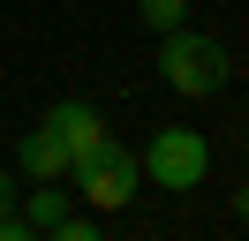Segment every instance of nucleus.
<instances>
[{
    "instance_id": "nucleus-2",
    "label": "nucleus",
    "mask_w": 249,
    "mask_h": 241,
    "mask_svg": "<svg viewBox=\"0 0 249 241\" xmlns=\"http://www.w3.org/2000/svg\"><path fill=\"white\" fill-rule=\"evenodd\" d=\"M68 181L83 189V204H98V211H128V204H136V189H143V158H128V151L106 136L91 158H76V173H68Z\"/></svg>"
},
{
    "instance_id": "nucleus-6",
    "label": "nucleus",
    "mask_w": 249,
    "mask_h": 241,
    "mask_svg": "<svg viewBox=\"0 0 249 241\" xmlns=\"http://www.w3.org/2000/svg\"><path fill=\"white\" fill-rule=\"evenodd\" d=\"M23 219H31L38 234H46V226H61V219H68V189H61V181H38V189L23 196Z\"/></svg>"
},
{
    "instance_id": "nucleus-8",
    "label": "nucleus",
    "mask_w": 249,
    "mask_h": 241,
    "mask_svg": "<svg viewBox=\"0 0 249 241\" xmlns=\"http://www.w3.org/2000/svg\"><path fill=\"white\" fill-rule=\"evenodd\" d=\"M46 241H106V226H91V219H61V226H46Z\"/></svg>"
},
{
    "instance_id": "nucleus-1",
    "label": "nucleus",
    "mask_w": 249,
    "mask_h": 241,
    "mask_svg": "<svg viewBox=\"0 0 249 241\" xmlns=\"http://www.w3.org/2000/svg\"><path fill=\"white\" fill-rule=\"evenodd\" d=\"M159 75H166V90H181V98H219L227 75H234V53L219 38H196V30H166Z\"/></svg>"
},
{
    "instance_id": "nucleus-7",
    "label": "nucleus",
    "mask_w": 249,
    "mask_h": 241,
    "mask_svg": "<svg viewBox=\"0 0 249 241\" xmlns=\"http://www.w3.org/2000/svg\"><path fill=\"white\" fill-rule=\"evenodd\" d=\"M136 15H143V30H181V15H189V0H136Z\"/></svg>"
},
{
    "instance_id": "nucleus-3",
    "label": "nucleus",
    "mask_w": 249,
    "mask_h": 241,
    "mask_svg": "<svg viewBox=\"0 0 249 241\" xmlns=\"http://www.w3.org/2000/svg\"><path fill=\"white\" fill-rule=\"evenodd\" d=\"M143 173H151L159 189H196V181L212 173V143H204L196 128H159L151 151H143Z\"/></svg>"
},
{
    "instance_id": "nucleus-5",
    "label": "nucleus",
    "mask_w": 249,
    "mask_h": 241,
    "mask_svg": "<svg viewBox=\"0 0 249 241\" xmlns=\"http://www.w3.org/2000/svg\"><path fill=\"white\" fill-rule=\"evenodd\" d=\"M16 158H23V173H31V181H68V173H76L68 143H61V136L46 128V120H38L31 136H23V151H16Z\"/></svg>"
},
{
    "instance_id": "nucleus-9",
    "label": "nucleus",
    "mask_w": 249,
    "mask_h": 241,
    "mask_svg": "<svg viewBox=\"0 0 249 241\" xmlns=\"http://www.w3.org/2000/svg\"><path fill=\"white\" fill-rule=\"evenodd\" d=\"M0 241H46V234H38L31 219H8V211H0Z\"/></svg>"
},
{
    "instance_id": "nucleus-4",
    "label": "nucleus",
    "mask_w": 249,
    "mask_h": 241,
    "mask_svg": "<svg viewBox=\"0 0 249 241\" xmlns=\"http://www.w3.org/2000/svg\"><path fill=\"white\" fill-rule=\"evenodd\" d=\"M46 128H53V136H61V143H68V158H91V151L106 143V120H98V113H91V105H83V98H68V105H53V113H46Z\"/></svg>"
},
{
    "instance_id": "nucleus-10",
    "label": "nucleus",
    "mask_w": 249,
    "mask_h": 241,
    "mask_svg": "<svg viewBox=\"0 0 249 241\" xmlns=\"http://www.w3.org/2000/svg\"><path fill=\"white\" fill-rule=\"evenodd\" d=\"M8 204H16V181H8V173H0V211H8Z\"/></svg>"
},
{
    "instance_id": "nucleus-11",
    "label": "nucleus",
    "mask_w": 249,
    "mask_h": 241,
    "mask_svg": "<svg viewBox=\"0 0 249 241\" xmlns=\"http://www.w3.org/2000/svg\"><path fill=\"white\" fill-rule=\"evenodd\" d=\"M234 211H242V219H249V181H242V189H234Z\"/></svg>"
}]
</instances>
